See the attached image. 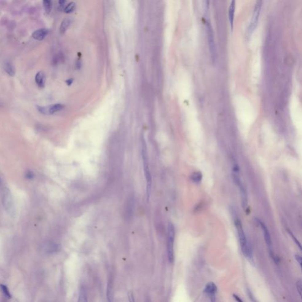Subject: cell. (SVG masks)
Masks as SVG:
<instances>
[{"instance_id": "cell-1", "label": "cell", "mask_w": 302, "mask_h": 302, "mask_svg": "<svg viewBox=\"0 0 302 302\" xmlns=\"http://www.w3.org/2000/svg\"><path fill=\"white\" fill-rule=\"evenodd\" d=\"M233 218H234V224L236 226V229L237 230L238 238L240 240V243L241 245L242 252L243 253L244 255L249 259L251 261H253V251L251 247V245L249 243L246 236L245 235L244 231L243 226L240 220L238 218L237 216V214L234 213L233 215Z\"/></svg>"}, {"instance_id": "cell-2", "label": "cell", "mask_w": 302, "mask_h": 302, "mask_svg": "<svg viewBox=\"0 0 302 302\" xmlns=\"http://www.w3.org/2000/svg\"><path fill=\"white\" fill-rule=\"evenodd\" d=\"M142 158L143 162V169L145 171V177L147 179V201L149 199L151 193V185H152V178L149 168V163L147 159V150L145 141L144 139H142Z\"/></svg>"}, {"instance_id": "cell-3", "label": "cell", "mask_w": 302, "mask_h": 302, "mask_svg": "<svg viewBox=\"0 0 302 302\" xmlns=\"http://www.w3.org/2000/svg\"><path fill=\"white\" fill-rule=\"evenodd\" d=\"M262 2L263 0H257L255 7L254 9V11L252 15V18L251 20L250 24L247 28L246 32V37L247 38H250L251 35L253 34L254 31L256 29L257 24H258L259 16L260 14L261 9L262 7Z\"/></svg>"}, {"instance_id": "cell-4", "label": "cell", "mask_w": 302, "mask_h": 302, "mask_svg": "<svg viewBox=\"0 0 302 302\" xmlns=\"http://www.w3.org/2000/svg\"><path fill=\"white\" fill-rule=\"evenodd\" d=\"M174 239H175V228L173 224L170 222L168 227L167 252H168V257L170 263H172L174 259Z\"/></svg>"}, {"instance_id": "cell-5", "label": "cell", "mask_w": 302, "mask_h": 302, "mask_svg": "<svg viewBox=\"0 0 302 302\" xmlns=\"http://www.w3.org/2000/svg\"><path fill=\"white\" fill-rule=\"evenodd\" d=\"M206 30L207 38L209 45V49L211 54L212 61L215 63L217 59V49L214 40V33L212 26L210 22L206 23Z\"/></svg>"}, {"instance_id": "cell-6", "label": "cell", "mask_w": 302, "mask_h": 302, "mask_svg": "<svg viewBox=\"0 0 302 302\" xmlns=\"http://www.w3.org/2000/svg\"><path fill=\"white\" fill-rule=\"evenodd\" d=\"M256 220L257 221L258 224L260 225L261 229H263V234H264V237H265V243L267 244L268 247H269V251H270V256L272 258L274 259V261H275V259L276 258L274 257V254H273V247H272V238H271V237H270V233L268 230V229L267 228L266 226H265V224L263 222V221H261L260 219L258 218H256Z\"/></svg>"}, {"instance_id": "cell-7", "label": "cell", "mask_w": 302, "mask_h": 302, "mask_svg": "<svg viewBox=\"0 0 302 302\" xmlns=\"http://www.w3.org/2000/svg\"><path fill=\"white\" fill-rule=\"evenodd\" d=\"M65 108V106L61 104H55L51 106L41 107L38 106L37 109L38 111L44 115H52L56 112L61 111Z\"/></svg>"}, {"instance_id": "cell-8", "label": "cell", "mask_w": 302, "mask_h": 302, "mask_svg": "<svg viewBox=\"0 0 302 302\" xmlns=\"http://www.w3.org/2000/svg\"><path fill=\"white\" fill-rule=\"evenodd\" d=\"M217 292V288L213 282H210L206 284L204 289V292L208 296L211 301H215V295Z\"/></svg>"}, {"instance_id": "cell-9", "label": "cell", "mask_w": 302, "mask_h": 302, "mask_svg": "<svg viewBox=\"0 0 302 302\" xmlns=\"http://www.w3.org/2000/svg\"><path fill=\"white\" fill-rule=\"evenodd\" d=\"M236 0H231L229 9V18L231 31H232L234 28V14L236 9Z\"/></svg>"}, {"instance_id": "cell-10", "label": "cell", "mask_w": 302, "mask_h": 302, "mask_svg": "<svg viewBox=\"0 0 302 302\" xmlns=\"http://www.w3.org/2000/svg\"><path fill=\"white\" fill-rule=\"evenodd\" d=\"M240 188V192L241 195V197L242 199V206L243 207L244 209L245 210L247 208V203H248V199H247V192L245 189V187L240 182L239 184L238 185Z\"/></svg>"}, {"instance_id": "cell-11", "label": "cell", "mask_w": 302, "mask_h": 302, "mask_svg": "<svg viewBox=\"0 0 302 302\" xmlns=\"http://www.w3.org/2000/svg\"><path fill=\"white\" fill-rule=\"evenodd\" d=\"M47 34H48L47 29H38L33 33L32 37L37 40H42L47 35Z\"/></svg>"}, {"instance_id": "cell-12", "label": "cell", "mask_w": 302, "mask_h": 302, "mask_svg": "<svg viewBox=\"0 0 302 302\" xmlns=\"http://www.w3.org/2000/svg\"><path fill=\"white\" fill-rule=\"evenodd\" d=\"M35 80H36L37 85L40 88H44L45 82V76L44 73L42 72H38L36 76Z\"/></svg>"}, {"instance_id": "cell-13", "label": "cell", "mask_w": 302, "mask_h": 302, "mask_svg": "<svg viewBox=\"0 0 302 302\" xmlns=\"http://www.w3.org/2000/svg\"><path fill=\"white\" fill-rule=\"evenodd\" d=\"M70 23H71V21L69 18H65L62 22L61 24V25H60V32L61 34H63L64 33H65L67 29L70 26Z\"/></svg>"}, {"instance_id": "cell-14", "label": "cell", "mask_w": 302, "mask_h": 302, "mask_svg": "<svg viewBox=\"0 0 302 302\" xmlns=\"http://www.w3.org/2000/svg\"><path fill=\"white\" fill-rule=\"evenodd\" d=\"M4 70L10 76H14L15 75V69L14 66L10 63H6L4 66Z\"/></svg>"}, {"instance_id": "cell-15", "label": "cell", "mask_w": 302, "mask_h": 302, "mask_svg": "<svg viewBox=\"0 0 302 302\" xmlns=\"http://www.w3.org/2000/svg\"><path fill=\"white\" fill-rule=\"evenodd\" d=\"M113 288L112 281L110 280L108 282V288H107V297L109 302H112L113 300V288Z\"/></svg>"}, {"instance_id": "cell-16", "label": "cell", "mask_w": 302, "mask_h": 302, "mask_svg": "<svg viewBox=\"0 0 302 302\" xmlns=\"http://www.w3.org/2000/svg\"><path fill=\"white\" fill-rule=\"evenodd\" d=\"M202 175L200 172H195L193 173L191 177L192 181L196 183L200 182L202 180Z\"/></svg>"}, {"instance_id": "cell-17", "label": "cell", "mask_w": 302, "mask_h": 302, "mask_svg": "<svg viewBox=\"0 0 302 302\" xmlns=\"http://www.w3.org/2000/svg\"><path fill=\"white\" fill-rule=\"evenodd\" d=\"M43 5L46 13L49 14L52 10V0H43Z\"/></svg>"}, {"instance_id": "cell-18", "label": "cell", "mask_w": 302, "mask_h": 302, "mask_svg": "<svg viewBox=\"0 0 302 302\" xmlns=\"http://www.w3.org/2000/svg\"><path fill=\"white\" fill-rule=\"evenodd\" d=\"M75 8H76V4L73 2H72L69 3V5H67L66 7L65 8V12L67 14L71 13L74 10Z\"/></svg>"}, {"instance_id": "cell-19", "label": "cell", "mask_w": 302, "mask_h": 302, "mask_svg": "<svg viewBox=\"0 0 302 302\" xmlns=\"http://www.w3.org/2000/svg\"><path fill=\"white\" fill-rule=\"evenodd\" d=\"M0 288H1V289L3 293V294L4 295V296L6 297H7V299H10L11 297V294L8 289L7 287L5 285H3V284H1L0 285Z\"/></svg>"}, {"instance_id": "cell-20", "label": "cell", "mask_w": 302, "mask_h": 302, "mask_svg": "<svg viewBox=\"0 0 302 302\" xmlns=\"http://www.w3.org/2000/svg\"><path fill=\"white\" fill-rule=\"evenodd\" d=\"M79 302H86L87 301V296L86 293L84 288H81V290L80 292V295H79V299L78 300Z\"/></svg>"}, {"instance_id": "cell-21", "label": "cell", "mask_w": 302, "mask_h": 302, "mask_svg": "<svg viewBox=\"0 0 302 302\" xmlns=\"http://www.w3.org/2000/svg\"><path fill=\"white\" fill-rule=\"evenodd\" d=\"M287 231H288V233L290 234V236H291V237L292 238V239L294 240V241L295 242V243L297 245V246L299 247L300 250H302V246H301V244L299 243V241L296 239V238L295 237V236L293 235V234L291 232V231H290L288 229H287Z\"/></svg>"}, {"instance_id": "cell-22", "label": "cell", "mask_w": 302, "mask_h": 302, "mask_svg": "<svg viewBox=\"0 0 302 302\" xmlns=\"http://www.w3.org/2000/svg\"><path fill=\"white\" fill-rule=\"evenodd\" d=\"M302 280H298L296 283V287H297V291H298V293L299 295L301 296H302Z\"/></svg>"}, {"instance_id": "cell-23", "label": "cell", "mask_w": 302, "mask_h": 302, "mask_svg": "<svg viewBox=\"0 0 302 302\" xmlns=\"http://www.w3.org/2000/svg\"><path fill=\"white\" fill-rule=\"evenodd\" d=\"M25 178L29 179H33L34 178V174L33 172L31 171H28L26 174H25Z\"/></svg>"}, {"instance_id": "cell-24", "label": "cell", "mask_w": 302, "mask_h": 302, "mask_svg": "<svg viewBox=\"0 0 302 302\" xmlns=\"http://www.w3.org/2000/svg\"><path fill=\"white\" fill-rule=\"evenodd\" d=\"M295 258H296V260H297V261L299 263V265H300V267L302 268V257H301V256H299V255L296 254V255L295 256Z\"/></svg>"}, {"instance_id": "cell-25", "label": "cell", "mask_w": 302, "mask_h": 302, "mask_svg": "<svg viewBox=\"0 0 302 302\" xmlns=\"http://www.w3.org/2000/svg\"><path fill=\"white\" fill-rule=\"evenodd\" d=\"M204 7L206 10H208L209 8V4H210V0H204Z\"/></svg>"}, {"instance_id": "cell-26", "label": "cell", "mask_w": 302, "mask_h": 302, "mask_svg": "<svg viewBox=\"0 0 302 302\" xmlns=\"http://www.w3.org/2000/svg\"><path fill=\"white\" fill-rule=\"evenodd\" d=\"M128 297H129V300L130 302H134L135 301L134 297H133V293L132 292H129L128 293Z\"/></svg>"}, {"instance_id": "cell-27", "label": "cell", "mask_w": 302, "mask_h": 302, "mask_svg": "<svg viewBox=\"0 0 302 302\" xmlns=\"http://www.w3.org/2000/svg\"><path fill=\"white\" fill-rule=\"evenodd\" d=\"M233 297H234V298L236 299L237 301L240 302H243V300L241 299V298H240V297H238L237 295H233Z\"/></svg>"}, {"instance_id": "cell-28", "label": "cell", "mask_w": 302, "mask_h": 302, "mask_svg": "<svg viewBox=\"0 0 302 302\" xmlns=\"http://www.w3.org/2000/svg\"><path fill=\"white\" fill-rule=\"evenodd\" d=\"M66 1L67 0H59V4L60 6H63V5H64L66 3Z\"/></svg>"}, {"instance_id": "cell-29", "label": "cell", "mask_w": 302, "mask_h": 302, "mask_svg": "<svg viewBox=\"0 0 302 302\" xmlns=\"http://www.w3.org/2000/svg\"><path fill=\"white\" fill-rule=\"evenodd\" d=\"M73 81V80L72 79H69V80H67L66 83L67 84V85L70 86V84H72Z\"/></svg>"}]
</instances>
